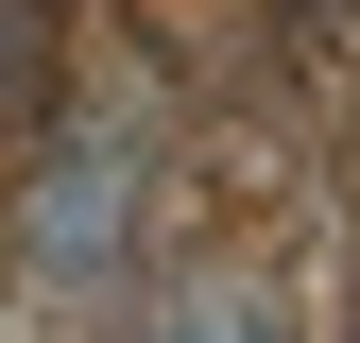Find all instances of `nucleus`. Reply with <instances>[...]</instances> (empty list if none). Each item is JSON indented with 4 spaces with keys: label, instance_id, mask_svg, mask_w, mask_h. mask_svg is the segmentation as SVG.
Returning a JSON list of instances; mask_svg holds the SVG:
<instances>
[{
    "label": "nucleus",
    "instance_id": "f257e3e1",
    "mask_svg": "<svg viewBox=\"0 0 360 343\" xmlns=\"http://www.w3.org/2000/svg\"><path fill=\"white\" fill-rule=\"evenodd\" d=\"M155 86H86V103H52V138H34V206H18V275L52 292V309H86V292H120L138 275V240H155Z\"/></svg>",
    "mask_w": 360,
    "mask_h": 343
},
{
    "label": "nucleus",
    "instance_id": "20e7f679",
    "mask_svg": "<svg viewBox=\"0 0 360 343\" xmlns=\"http://www.w3.org/2000/svg\"><path fill=\"white\" fill-rule=\"evenodd\" d=\"M0 103H34V86H18V69H0Z\"/></svg>",
    "mask_w": 360,
    "mask_h": 343
},
{
    "label": "nucleus",
    "instance_id": "f03ea898",
    "mask_svg": "<svg viewBox=\"0 0 360 343\" xmlns=\"http://www.w3.org/2000/svg\"><path fill=\"white\" fill-rule=\"evenodd\" d=\"M155 343H275V275H257V257H172Z\"/></svg>",
    "mask_w": 360,
    "mask_h": 343
},
{
    "label": "nucleus",
    "instance_id": "7ed1b4c3",
    "mask_svg": "<svg viewBox=\"0 0 360 343\" xmlns=\"http://www.w3.org/2000/svg\"><path fill=\"white\" fill-rule=\"evenodd\" d=\"M275 18H292V34H360V0H275Z\"/></svg>",
    "mask_w": 360,
    "mask_h": 343
}]
</instances>
